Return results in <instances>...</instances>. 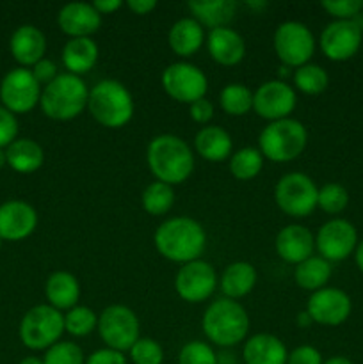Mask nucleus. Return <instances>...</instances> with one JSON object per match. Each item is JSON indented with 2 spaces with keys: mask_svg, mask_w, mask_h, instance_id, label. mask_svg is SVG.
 Returning a JSON list of instances; mask_svg holds the SVG:
<instances>
[{
  "mask_svg": "<svg viewBox=\"0 0 363 364\" xmlns=\"http://www.w3.org/2000/svg\"><path fill=\"white\" fill-rule=\"evenodd\" d=\"M295 322H298V326L302 327V329H306V327H310L313 323L312 318H310V315L306 313V309L302 313H299L298 318H295Z\"/></svg>",
  "mask_w": 363,
  "mask_h": 364,
  "instance_id": "obj_51",
  "label": "nucleus"
},
{
  "mask_svg": "<svg viewBox=\"0 0 363 364\" xmlns=\"http://www.w3.org/2000/svg\"><path fill=\"white\" fill-rule=\"evenodd\" d=\"M217 364H237V358L230 348H223V352L217 354Z\"/></svg>",
  "mask_w": 363,
  "mask_h": 364,
  "instance_id": "obj_49",
  "label": "nucleus"
},
{
  "mask_svg": "<svg viewBox=\"0 0 363 364\" xmlns=\"http://www.w3.org/2000/svg\"><path fill=\"white\" fill-rule=\"evenodd\" d=\"M274 53L287 68H301L310 63L317 48L313 32L301 21L288 20L276 27L273 36Z\"/></svg>",
  "mask_w": 363,
  "mask_h": 364,
  "instance_id": "obj_9",
  "label": "nucleus"
},
{
  "mask_svg": "<svg viewBox=\"0 0 363 364\" xmlns=\"http://www.w3.org/2000/svg\"><path fill=\"white\" fill-rule=\"evenodd\" d=\"M363 34L356 20H333L320 32L319 46L333 63H345L358 53Z\"/></svg>",
  "mask_w": 363,
  "mask_h": 364,
  "instance_id": "obj_16",
  "label": "nucleus"
},
{
  "mask_svg": "<svg viewBox=\"0 0 363 364\" xmlns=\"http://www.w3.org/2000/svg\"><path fill=\"white\" fill-rule=\"evenodd\" d=\"M45 364H85V355L80 345L75 341H57L53 347L45 350Z\"/></svg>",
  "mask_w": 363,
  "mask_h": 364,
  "instance_id": "obj_38",
  "label": "nucleus"
},
{
  "mask_svg": "<svg viewBox=\"0 0 363 364\" xmlns=\"http://www.w3.org/2000/svg\"><path fill=\"white\" fill-rule=\"evenodd\" d=\"M194 149L198 156L212 164L230 160L233 155V141L231 135L217 124H206L199 128L194 137Z\"/></svg>",
  "mask_w": 363,
  "mask_h": 364,
  "instance_id": "obj_24",
  "label": "nucleus"
},
{
  "mask_svg": "<svg viewBox=\"0 0 363 364\" xmlns=\"http://www.w3.org/2000/svg\"><path fill=\"white\" fill-rule=\"evenodd\" d=\"M160 84L169 98L178 103H187V105L206 98V91H209V78L205 71L184 60L169 64L162 71Z\"/></svg>",
  "mask_w": 363,
  "mask_h": 364,
  "instance_id": "obj_11",
  "label": "nucleus"
},
{
  "mask_svg": "<svg viewBox=\"0 0 363 364\" xmlns=\"http://www.w3.org/2000/svg\"><path fill=\"white\" fill-rule=\"evenodd\" d=\"M98 327V315L89 306H75L64 313V333L73 338H85Z\"/></svg>",
  "mask_w": 363,
  "mask_h": 364,
  "instance_id": "obj_36",
  "label": "nucleus"
},
{
  "mask_svg": "<svg viewBox=\"0 0 363 364\" xmlns=\"http://www.w3.org/2000/svg\"><path fill=\"white\" fill-rule=\"evenodd\" d=\"M178 364H217V352L206 341H187L178 354Z\"/></svg>",
  "mask_w": 363,
  "mask_h": 364,
  "instance_id": "obj_40",
  "label": "nucleus"
},
{
  "mask_svg": "<svg viewBox=\"0 0 363 364\" xmlns=\"http://www.w3.org/2000/svg\"><path fill=\"white\" fill-rule=\"evenodd\" d=\"M295 89L302 95L317 96L322 95L330 85V75L319 64L308 63L301 68H295L294 75H292Z\"/></svg>",
  "mask_w": 363,
  "mask_h": 364,
  "instance_id": "obj_34",
  "label": "nucleus"
},
{
  "mask_svg": "<svg viewBox=\"0 0 363 364\" xmlns=\"http://www.w3.org/2000/svg\"><path fill=\"white\" fill-rule=\"evenodd\" d=\"M41 85L28 68H13L0 82V102L9 112L27 114L39 105Z\"/></svg>",
  "mask_w": 363,
  "mask_h": 364,
  "instance_id": "obj_12",
  "label": "nucleus"
},
{
  "mask_svg": "<svg viewBox=\"0 0 363 364\" xmlns=\"http://www.w3.org/2000/svg\"><path fill=\"white\" fill-rule=\"evenodd\" d=\"M38 212L21 199H9L0 205V238L20 242L31 237L38 228Z\"/></svg>",
  "mask_w": 363,
  "mask_h": 364,
  "instance_id": "obj_18",
  "label": "nucleus"
},
{
  "mask_svg": "<svg viewBox=\"0 0 363 364\" xmlns=\"http://www.w3.org/2000/svg\"><path fill=\"white\" fill-rule=\"evenodd\" d=\"M89 89L82 77L59 73L56 80L45 85L39 98V107L48 119L71 121L88 109Z\"/></svg>",
  "mask_w": 363,
  "mask_h": 364,
  "instance_id": "obj_5",
  "label": "nucleus"
},
{
  "mask_svg": "<svg viewBox=\"0 0 363 364\" xmlns=\"http://www.w3.org/2000/svg\"><path fill=\"white\" fill-rule=\"evenodd\" d=\"M201 329L210 345L233 348L248 340L249 315L238 301L216 299L203 313Z\"/></svg>",
  "mask_w": 363,
  "mask_h": 364,
  "instance_id": "obj_3",
  "label": "nucleus"
},
{
  "mask_svg": "<svg viewBox=\"0 0 363 364\" xmlns=\"http://www.w3.org/2000/svg\"><path fill=\"white\" fill-rule=\"evenodd\" d=\"M127 7L134 14H139V16H144V14L152 13L157 7L155 0H128Z\"/></svg>",
  "mask_w": 363,
  "mask_h": 364,
  "instance_id": "obj_47",
  "label": "nucleus"
},
{
  "mask_svg": "<svg viewBox=\"0 0 363 364\" xmlns=\"http://www.w3.org/2000/svg\"><path fill=\"white\" fill-rule=\"evenodd\" d=\"M288 350L283 341L269 333L249 336L242 347L244 364H287Z\"/></svg>",
  "mask_w": 363,
  "mask_h": 364,
  "instance_id": "obj_23",
  "label": "nucleus"
},
{
  "mask_svg": "<svg viewBox=\"0 0 363 364\" xmlns=\"http://www.w3.org/2000/svg\"><path fill=\"white\" fill-rule=\"evenodd\" d=\"M91 4L102 16L103 14H114L116 11H120L121 7H123V2H121V0H95V2Z\"/></svg>",
  "mask_w": 363,
  "mask_h": 364,
  "instance_id": "obj_48",
  "label": "nucleus"
},
{
  "mask_svg": "<svg viewBox=\"0 0 363 364\" xmlns=\"http://www.w3.org/2000/svg\"><path fill=\"white\" fill-rule=\"evenodd\" d=\"M276 255L290 265H299L315 251V235L301 224H288L281 228L274 240Z\"/></svg>",
  "mask_w": 363,
  "mask_h": 364,
  "instance_id": "obj_20",
  "label": "nucleus"
},
{
  "mask_svg": "<svg viewBox=\"0 0 363 364\" xmlns=\"http://www.w3.org/2000/svg\"><path fill=\"white\" fill-rule=\"evenodd\" d=\"M356 21H358V25H359V31H362V34H363V13H362V16H359L358 20H356Z\"/></svg>",
  "mask_w": 363,
  "mask_h": 364,
  "instance_id": "obj_56",
  "label": "nucleus"
},
{
  "mask_svg": "<svg viewBox=\"0 0 363 364\" xmlns=\"http://www.w3.org/2000/svg\"><path fill=\"white\" fill-rule=\"evenodd\" d=\"M153 245L164 259L185 265L201 259L206 249V231L192 217H171L155 230Z\"/></svg>",
  "mask_w": 363,
  "mask_h": 364,
  "instance_id": "obj_1",
  "label": "nucleus"
},
{
  "mask_svg": "<svg viewBox=\"0 0 363 364\" xmlns=\"http://www.w3.org/2000/svg\"><path fill=\"white\" fill-rule=\"evenodd\" d=\"M32 75H34L36 80L39 82V85H48L50 82L56 80L57 75H59V71H57V64L53 63L52 59H41L38 64H34V66L31 68Z\"/></svg>",
  "mask_w": 363,
  "mask_h": 364,
  "instance_id": "obj_46",
  "label": "nucleus"
},
{
  "mask_svg": "<svg viewBox=\"0 0 363 364\" xmlns=\"http://www.w3.org/2000/svg\"><path fill=\"white\" fill-rule=\"evenodd\" d=\"M88 110L93 119L103 128L120 130L127 127L135 112V103L127 85L105 78L89 89Z\"/></svg>",
  "mask_w": 363,
  "mask_h": 364,
  "instance_id": "obj_4",
  "label": "nucleus"
},
{
  "mask_svg": "<svg viewBox=\"0 0 363 364\" xmlns=\"http://www.w3.org/2000/svg\"><path fill=\"white\" fill-rule=\"evenodd\" d=\"M349 205V192L340 183H326L319 188L317 198V208L322 210L327 215H338L344 212Z\"/></svg>",
  "mask_w": 363,
  "mask_h": 364,
  "instance_id": "obj_37",
  "label": "nucleus"
},
{
  "mask_svg": "<svg viewBox=\"0 0 363 364\" xmlns=\"http://www.w3.org/2000/svg\"><path fill=\"white\" fill-rule=\"evenodd\" d=\"M205 28L192 16L177 20L167 32V45L171 52L178 57L194 55L205 45Z\"/></svg>",
  "mask_w": 363,
  "mask_h": 364,
  "instance_id": "obj_26",
  "label": "nucleus"
},
{
  "mask_svg": "<svg viewBox=\"0 0 363 364\" xmlns=\"http://www.w3.org/2000/svg\"><path fill=\"white\" fill-rule=\"evenodd\" d=\"M331 263L326 262L320 256H310L302 263L295 265L294 279L301 290L306 291H319L326 288L331 279Z\"/></svg>",
  "mask_w": 363,
  "mask_h": 364,
  "instance_id": "obj_31",
  "label": "nucleus"
},
{
  "mask_svg": "<svg viewBox=\"0 0 363 364\" xmlns=\"http://www.w3.org/2000/svg\"><path fill=\"white\" fill-rule=\"evenodd\" d=\"M263 162H265V159L260 153V149L248 146V148L238 149L230 156L228 167H230V173L235 180L249 181L262 173Z\"/></svg>",
  "mask_w": 363,
  "mask_h": 364,
  "instance_id": "obj_32",
  "label": "nucleus"
},
{
  "mask_svg": "<svg viewBox=\"0 0 363 364\" xmlns=\"http://www.w3.org/2000/svg\"><path fill=\"white\" fill-rule=\"evenodd\" d=\"M324 358L312 345H299L288 352L287 364H322Z\"/></svg>",
  "mask_w": 363,
  "mask_h": 364,
  "instance_id": "obj_43",
  "label": "nucleus"
},
{
  "mask_svg": "<svg viewBox=\"0 0 363 364\" xmlns=\"http://www.w3.org/2000/svg\"><path fill=\"white\" fill-rule=\"evenodd\" d=\"M60 32L75 38H91L102 27V14L88 2H70L57 13Z\"/></svg>",
  "mask_w": 363,
  "mask_h": 364,
  "instance_id": "obj_19",
  "label": "nucleus"
},
{
  "mask_svg": "<svg viewBox=\"0 0 363 364\" xmlns=\"http://www.w3.org/2000/svg\"><path fill=\"white\" fill-rule=\"evenodd\" d=\"M85 364H128L127 355L123 352L112 348H98L85 358Z\"/></svg>",
  "mask_w": 363,
  "mask_h": 364,
  "instance_id": "obj_45",
  "label": "nucleus"
},
{
  "mask_svg": "<svg viewBox=\"0 0 363 364\" xmlns=\"http://www.w3.org/2000/svg\"><path fill=\"white\" fill-rule=\"evenodd\" d=\"M64 334V313L48 304H38L21 316L18 336L28 350H48Z\"/></svg>",
  "mask_w": 363,
  "mask_h": 364,
  "instance_id": "obj_7",
  "label": "nucleus"
},
{
  "mask_svg": "<svg viewBox=\"0 0 363 364\" xmlns=\"http://www.w3.org/2000/svg\"><path fill=\"white\" fill-rule=\"evenodd\" d=\"M322 364H354L351 359L344 358V355H333V358L326 359Z\"/></svg>",
  "mask_w": 363,
  "mask_h": 364,
  "instance_id": "obj_52",
  "label": "nucleus"
},
{
  "mask_svg": "<svg viewBox=\"0 0 363 364\" xmlns=\"http://www.w3.org/2000/svg\"><path fill=\"white\" fill-rule=\"evenodd\" d=\"M9 50L13 59L20 64V68L31 70L34 64L45 59L46 38L36 25H20L11 34Z\"/></svg>",
  "mask_w": 363,
  "mask_h": 364,
  "instance_id": "obj_21",
  "label": "nucleus"
},
{
  "mask_svg": "<svg viewBox=\"0 0 363 364\" xmlns=\"http://www.w3.org/2000/svg\"><path fill=\"white\" fill-rule=\"evenodd\" d=\"M18 139V119L13 112L0 105V148L6 149Z\"/></svg>",
  "mask_w": 363,
  "mask_h": 364,
  "instance_id": "obj_42",
  "label": "nucleus"
},
{
  "mask_svg": "<svg viewBox=\"0 0 363 364\" xmlns=\"http://www.w3.org/2000/svg\"><path fill=\"white\" fill-rule=\"evenodd\" d=\"M7 166V156H6V149L0 148V169Z\"/></svg>",
  "mask_w": 363,
  "mask_h": 364,
  "instance_id": "obj_54",
  "label": "nucleus"
},
{
  "mask_svg": "<svg viewBox=\"0 0 363 364\" xmlns=\"http://www.w3.org/2000/svg\"><path fill=\"white\" fill-rule=\"evenodd\" d=\"M174 191L171 185L162 183V181H152L148 187L142 192V208L148 215L153 217H162L167 212H171L174 205Z\"/></svg>",
  "mask_w": 363,
  "mask_h": 364,
  "instance_id": "obj_35",
  "label": "nucleus"
},
{
  "mask_svg": "<svg viewBox=\"0 0 363 364\" xmlns=\"http://www.w3.org/2000/svg\"><path fill=\"white\" fill-rule=\"evenodd\" d=\"M320 7L335 20H358L363 13V0H324Z\"/></svg>",
  "mask_w": 363,
  "mask_h": 364,
  "instance_id": "obj_41",
  "label": "nucleus"
},
{
  "mask_svg": "<svg viewBox=\"0 0 363 364\" xmlns=\"http://www.w3.org/2000/svg\"><path fill=\"white\" fill-rule=\"evenodd\" d=\"M46 304L56 308L57 311L66 313L78 306L80 299V283L77 277L68 270H56L48 276L45 283Z\"/></svg>",
  "mask_w": 363,
  "mask_h": 364,
  "instance_id": "obj_25",
  "label": "nucleus"
},
{
  "mask_svg": "<svg viewBox=\"0 0 363 364\" xmlns=\"http://www.w3.org/2000/svg\"><path fill=\"white\" fill-rule=\"evenodd\" d=\"M319 187L305 173H288L278 180L274 187V201L288 217L302 219L315 212Z\"/></svg>",
  "mask_w": 363,
  "mask_h": 364,
  "instance_id": "obj_8",
  "label": "nucleus"
},
{
  "mask_svg": "<svg viewBox=\"0 0 363 364\" xmlns=\"http://www.w3.org/2000/svg\"><path fill=\"white\" fill-rule=\"evenodd\" d=\"M146 164L157 181L173 187L191 178L196 159L184 139L173 134H160L146 148Z\"/></svg>",
  "mask_w": 363,
  "mask_h": 364,
  "instance_id": "obj_2",
  "label": "nucleus"
},
{
  "mask_svg": "<svg viewBox=\"0 0 363 364\" xmlns=\"http://www.w3.org/2000/svg\"><path fill=\"white\" fill-rule=\"evenodd\" d=\"M2 242H4V240H2V238H0V249H2Z\"/></svg>",
  "mask_w": 363,
  "mask_h": 364,
  "instance_id": "obj_57",
  "label": "nucleus"
},
{
  "mask_svg": "<svg viewBox=\"0 0 363 364\" xmlns=\"http://www.w3.org/2000/svg\"><path fill=\"white\" fill-rule=\"evenodd\" d=\"M187 7L192 18L203 28H210V31L228 27L237 13V2L233 0H205V2L192 0L187 4Z\"/></svg>",
  "mask_w": 363,
  "mask_h": 364,
  "instance_id": "obj_28",
  "label": "nucleus"
},
{
  "mask_svg": "<svg viewBox=\"0 0 363 364\" xmlns=\"http://www.w3.org/2000/svg\"><path fill=\"white\" fill-rule=\"evenodd\" d=\"M354 262H356V267L359 269V272L363 274V240L358 242V245H356V251H354Z\"/></svg>",
  "mask_w": 363,
  "mask_h": 364,
  "instance_id": "obj_50",
  "label": "nucleus"
},
{
  "mask_svg": "<svg viewBox=\"0 0 363 364\" xmlns=\"http://www.w3.org/2000/svg\"><path fill=\"white\" fill-rule=\"evenodd\" d=\"M219 107L228 116H246L253 110V91L244 84H228L219 92Z\"/></svg>",
  "mask_w": 363,
  "mask_h": 364,
  "instance_id": "obj_33",
  "label": "nucleus"
},
{
  "mask_svg": "<svg viewBox=\"0 0 363 364\" xmlns=\"http://www.w3.org/2000/svg\"><path fill=\"white\" fill-rule=\"evenodd\" d=\"M308 144V130L294 117L273 121L258 135V149L263 159L274 164H288L299 159Z\"/></svg>",
  "mask_w": 363,
  "mask_h": 364,
  "instance_id": "obj_6",
  "label": "nucleus"
},
{
  "mask_svg": "<svg viewBox=\"0 0 363 364\" xmlns=\"http://www.w3.org/2000/svg\"><path fill=\"white\" fill-rule=\"evenodd\" d=\"M20 364H45L43 363V358H38V355H27L20 361Z\"/></svg>",
  "mask_w": 363,
  "mask_h": 364,
  "instance_id": "obj_53",
  "label": "nucleus"
},
{
  "mask_svg": "<svg viewBox=\"0 0 363 364\" xmlns=\"http://www.w3.org/2000/svg\"><path fill=\"white\" fill-rule=\"evenodd\" d=\"M7 166L20 174H32L41 169L45 162V151L34 139L21 137L6 148Z\"/></svg>",
  "mask_w": 363,
  "mask_h": 364,
  "instance_id": "obj_30",
  "label": "nucleus"
},
{
  "mask_svg": "<svg viewBox=\"0 0 363 364\" xmlns=\"http://www.w3.org/2000/svg\"><path fill=\"white\" fill-rule=\"evenodd\" d=\"M358 242V231L354 224L340 217L324 223L315 235V249L319 251L320 258L330 263L344 262L354 255Z\"/></svg>",
  "mask_w": 363,
  "mask_h": 364,
  "instance_id": "obj_14",
  "label": "nucleus"
},
{
  "mask_svg": "<svg viewBox=\"0 0 363 364\" xmlns=\"http://www.w3.org/2000/svg\"><path fill=\"white\" fill-rule=\"evenodd\" d=\"M189 116H191V119L194 121V123L201 124V127L210 124V121H212L214 117L212 102H210L209 98H201L198 100V102L191 103V105H189Z\"/></svg>",
  "mask_w": 363,
  "mask_h": 364,
  "instance_id": "obj_44",
  "label": "nucleus"
},
{
  "mask_svg": "<svg viewBox=\"0 0 363 364\" xmlns=\"http://www.w3.org/2000/svg\"><path fill=\"white\" fill-rule=\"evenodd\" d=\"M206 50L214 63L221 66H237L246 57V41L237 31L230 27L214 28L206 36Z\"/></svg>",
  "mask_w": 363,
  "mask_h": 364,
  "instance_id": "obj_22",
  "label": "nucleus"
},
{
  "mask_svg": "<svg viewBox=\"0 0 363 364\" xmlns=\"http://www.w3.org/2000/svg\"><path fill=\"white\" fill-rule=\"evenodd\" d=\"M128 358L134 364H162L164 348L157 340L139 338L134 343V347L128 350Z\"/></svg>",
  "mask_w": 363,
  "mask_h": 364,
  "instance_id": "obj_39",
  "label": "nucleus"
},
{
  "mask_svg": "<svg viewBox=\"0 0 363 364\" xmlns=\"http://www.w3.org/2000/svg\"><path fill=\"white\" fill-rule=\"evenodd\" d=\"M219 287L216 269L205 259H194L180 265L174 276V291L182 301L189 304H199L209 301Z\"/></svg>",
  "mask_w": 363,
  "mask_h": 364,
  "instance_id": "obj_13",
  "label": "nucleus"
},
{
  "mask_svg": "<svg viewBox=\"0 0 363 364\" xmlns=\"http://www.w3.org/2000/svg\"><path fill=\"white\" fill-rule=\"evenodd\" d=\"M298 105V95L285 80H267L253 92V110L258 117L269 121H280L290 117Z\"/></svg>",
  "mask_w": 363,
  "mask_h": 364,
  "instance_id": "obj_15",
  "label": "nucleus"
},
{
  "mask_svg": "<svg viewBox=\"0 0 363 364\" xmlns=\"http://www.w3.org/2000/svg\"><path fill=\"white\" fill-rule=\"evenodd\" d=\"M98 45L93 41V38L70 39L60 52V59L66 68V73L77 75V77L89 73L98 63Z\"/></svg>",
  "mask_w": 363,
  "mask_h": 364,
  "instance_id": "obj_27",
  "label": "nucleus"
},
{
  "mask_svg": "<svg viewBox=\"0 0 363 364\" xmlns=\"http://www.w3.org/2000/svg\"><path fill=\"white\" fill-rule=\"evenodd\" d=\"M256 279V269L248 262H235L224 269V272L219 277V290L223 295L231 301H238V299L246 297L255 288Z\"/></svg>",
  "mask_w": 363,
  "mask_h": 364,
  "instance_id": "obj_29",
  "label": "nucleus"
},
{
  "mask_svg": "<svg viewBox=\"0 0 363 364\" xmlns=\"http://www.w3.org/2000/svg\"><path fill=\"white\" fill-rule=\"evenodd\" d=\"M306 313L313 323L324 327H338L351 316L352 301L340 288L326 287L310 295L306 302Z\"/></svg>",
  "mask_w": 363,
  "mask_h": 364,
  "instance_id": "obj_17",
  "label": "nucleus"
},
{
  "mask_svg": "<svg viewBox=\"0 0 363 364\" xmlns=\"http://www.w3.org/2000/svg\"><path fill=\"white\" fill-rule=\"evenodd\" d=\"M246 6L251 9H260V7H265V2H246Z\"/></svg>",
  "mask_w": 363,
  "mask_h": 364,
  "instance_id": "obj_55",
  "label": "nucleus"
},
{
  "mask_svg": "<svg viewBox=\"0 0 363 364\" xmlns=\"http://www.w3.org/2000/svg\"><path fill=\"white\" fill-rule=\"evenodd\" d=\"M100 338L107 348L128 352L141 338V323L137 315L123 304H110L98 315Z\"/></svg>",
  "mask_w": 363,
  "mask_h": 364,
  "instance_id": "obj_10",
  "label": "nucleus"
}]
</instances>
